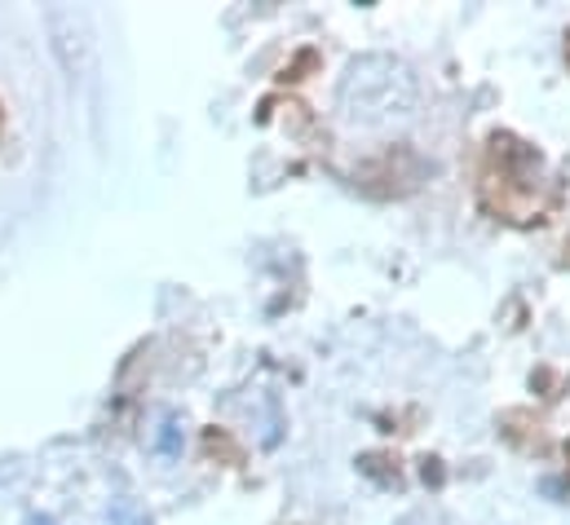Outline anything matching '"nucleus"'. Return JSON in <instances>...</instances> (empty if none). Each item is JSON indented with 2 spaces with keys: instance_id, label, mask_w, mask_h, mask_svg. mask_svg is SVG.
Returning <instances> with one entry per match:
<instances>
[{
  "instance_id": "f257e3e1",
  "label": "nucleus",
  "mask_w": 570,
  "mask_h": 525,
  "mask_svg": "<svg viewBox=\"0 0 570 525\" xmlns=\"http://www.w3.org/2000/svg\"><path fill=\"white\" fill-rule=\"evenodd\" d=\"M478 190L495 217L518 221V226L544 221L553 208V177L544 168V155L513 132H495L487 141Z\"/></svg>"
},
{
  "instance_id": "f03ea898",
  "label": "nucleus",
  "mask_w": 570,
  "mask_h": 525,
  "mask_svg": "<svg viewBox=\"0 0 570 525\" xmlns=\"http://www.w3.org/2000/svg\"><path fill=\"white\" fill-rule=\"evenodd\" d=\"M116 525H146V517L125 499V504H116Z\"/></svg>"
},
{
  "instance_id": "7ed1b4c3",
  "label": "nucleus",
  "mask_w": 570,
  "mask_h": 525,
  "mask_svg": "<svg viewBox=\"0 0 570 525\" xmlns=\"http://www.w3.org/2000/svg\"><path fill=\"white\" fill-rule=\"evenodd\" d=\"M562 261L570 265V235H567V244H562Z\"/></svg>"
},
{
  "instance_id": "20e7f679",
  "label": "nucleus",
  "mask_w": 570,
  "mask_h": 525,
  "mask_svg": "<svg viewBox=\"0 0 570 525\" xmlns=\"http://www.w3.org/2000/svg\"><path fill=\"white\" fill-rule=\"evenodd\" d=\"M567 473H570V442H567Z\"/></svg>"
},
{
  "instance_id": "39448f33",
  "label": "nucleus",
  "mask_w": 570,
  "mask_h": 525,
  "mask_svg": "<svg viewBox=\"0 0 570 525\" xmlns=\"http://www.w3.org/2000/svg\"><path fill=\"white\" fill-rule=\"evenodd\" d=\"M567 58H570V36H567Z\"/></svg>"
}]
</instances>
